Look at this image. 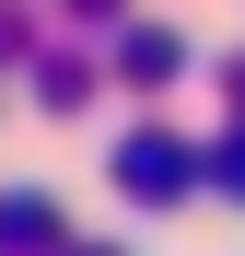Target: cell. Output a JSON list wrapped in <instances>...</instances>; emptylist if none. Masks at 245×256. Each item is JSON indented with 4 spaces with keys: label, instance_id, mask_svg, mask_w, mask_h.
<instances>
[{
    "label": "cell",
    "instance_id": "cell-1",
    "mask_svg": "<svg viewBox=\"0 0 245 256\" xmlns=\"http://www.w3.org/2000/svg\"><path fill=\"white\" fill-rule=\"evenodd\" d=\"M129 186H152V198H163V186H187V152H163V140H140V152H129Z\"/></svg>",
    "mask_w": 245,
    "mask_h": 256
}]
</instances>
